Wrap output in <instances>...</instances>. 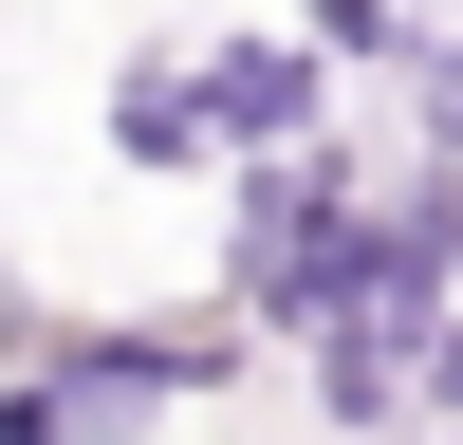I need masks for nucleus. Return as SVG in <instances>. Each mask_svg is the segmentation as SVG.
<instances>
[{
  "label": "nucleus",
  "instance_id": "f257e3e1",
  "mask_svg": "<svg viewBox=\"0 0 463 445\" xmlns=\"http://www.w3.org/2000/svg\"><path fill=\"white\" fill-rule=\"evenodd\" d=\"M37 390H56V427L93 445V427H148V408H204V390H241V334H222V316H148V334H74V353L37 371Z\"/></svg>",
  "mask_w": 463,
  "mask_h": 445
},
{
  "label": "nucleus",
  "instance_id": "f03ea898",
  "mask_svg": "<svg viewBox=\"0 0 463 445\" xmlns=\"http://www.w3.org/2000/svg\"><path fill=\"white\" fill-rule=\"evenodd\" d=\"M185 93H204V148H222V167L334 130V56H316V37H204V56H185Z\"/></svg>",
  "mask_w": 463,
  "mask_h": 445
},
{
  "label": "nucleus",
  "instance_id": "7ed1b4c3",
  "mask_svg": "<svg viewBox=\"0 0 463 445\" xmlns=\"http://www.w3.org/2000/svg\"><path fill=\"white\" fill-rule=\"evenodd\" d=\"M427 334H445V316H334V334H297L316 427H334V445H390V427H408V390H427Z\"/></svg>",
  "mask_w": 463,
  "mask_h": 445
},
{
  "label": "nucleus",
  "instance_id": "20e7f679",
  "mask_svg": "<svg viewBox=\"0 0 463 445\" xmlns=\"http://www.w3.org/2000/svg\"><path fill=\"white\" fill-rule=\"evenodd\" d=\"M111 148H130V167H222V148H204V93H185V56H130V74H111Z\"/></svg>",
  "mask_w": 463,
  "mask_h": 445
},
{
  "label": "nucleus",
  "instance_id": "39448f33",
  "mask_svg": "<svg viewBox=\"0 0 463 445\" xmlns=\"http://www.w3.org/2000/svg\"><path fill=\"white\" fill-rule=\"evenodd\" d=\"M297 37L334 74H408V0H297Z\"/></svg>",
  "mask_w": 463,
  "mask_h": 445
},
{
  "label": "nucleus",
  "instance_id": "423d86ee",
  "mask_svg": "<svg viewBox=\"0 0 463 445\" xmlns=\"http://www.w3.org/2000/svg\"><path fill=\"white\" fill-rule=\"evenodd\" d=\"M408 408H427V427H445V445H463V316H445V334H427V390H408Z\"/></svg>",
  "mask_w": 463,
  "mask_h": 445
},
{
  "label": "nucleus",
  "instance_id": "0eeeda50",
  "mask_svg": "<svg viewBox=\"0 0 463 445\" xmlns=\"http://www.w3.org/2000/svg\"><path fill=\"white\" fill-rule=\"evenodd\" d=\"M0 445H74V427H56V390H37V371H0Z\"/></svg>",
  "mask_w": 463,
  "mask_h": 445
}]
</instances>
